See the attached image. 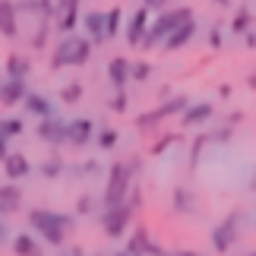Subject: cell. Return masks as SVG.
<instances>
[{
    "label": "cell",
    "mask_w": 256,
    "mask_h": 256,
    "mask_svg": "<svg viewBox=\"0 0 256 256\" xmlns=\"http://www.w3.org/2000/svg\"><path fill=\"white\" fill-rule=\"evenodd\" d=\"M171 142H177V136H174V133H171V136H164V140H162V142H155V146H152V152H155V155H162V152H164V149H168V146H171Z\"/></svg>",
    "instance_id": "36"
},
{
    "label": "cell",
    "mask_w": 256,
    "mask_h": 256,
    "mask_svg": "<svg viewBox=\"0 0 256 256\" xmlns=\"http://www.w3.org/2000/svg\"><path fill=\"white\" fill-rule=\"evenodd\" d=\"M196 32H200V28H196V19H190V22H184V26L177 28V32H174L162 48H164V51H180V48H186V44L193 42V35H196Z\"/></svg>",
    "instance_id": "21"
},
{
    "label": "cell",
    "mask_w": 256,
    "mask_h": 256,
    "mask_svg": "<svg viewBox=\"0 0 256 256\" xmlns=\"http://www.w3.org/2000/svg\"><path fill=\"white\" fill-rule=\"evenodd\" d=\"M82 28H86V38L92 44H104L108 38H104V13L102 10H92V13H86L82 16Z\"/></svg>",
    "instance_id": "17"
},
{
    "label": "cell",
    "mask_w": 256,
    "mask_h": 256,
    "mask_svg": "<svg viewBox=\"0 0 256 256\" xmlns=\"http://www.w3.org/2000/svg\"><path fill=\"white\" fill-rule=\"evenodd\" d=\"M174 206H177V212H193V196L184 190V186H177V193H174Z\"/></svg>",
    "instance_id": "31"
},
{
    "label": "cell",
    "mask_w": 256,
    "mask_h": 256,
    "mask_svg": "<svg viewBox=\"0 0 256 256\" xmlns=\"http://www.w3.org/2000/svg\"><path fill=\"white\" fill-rule=\"evenodd\" d=\"M4 234H6V228H4V218H0V240H4Z\"/></svg>",
    "instance_id": "42"
},
{
    "label": "cell",
    "mask_w": 256,
    "mask_h": 256,
    "mask_svg": "<svg viewBox=\"0 0 256 256\" xmlns=\"http://www.w3.org/2000/svg\"><path fill=\"white\" fill-rule=\"evenodd\" d=\"M164 4H168V0H142V6L149 10V13H155V10H158V13H164Z\"/></svg>",
    "instance_id": "37"
},
{
    "label": "cell",
    "mask_w": 256,
    "mask_h": 256,
    "mask_svg": "<svg viewBox=\"0 0 256 256\" xmlns=\"http://www.w3.org/2000/svg\"><path fill=\"white\" fill-rule=\"evenodd\" d=\"M212 117H215L212 102H196V104H190V108L180 114V124H184V126H200V124H206V120H212Z\"/></svg>",
    "instance_id": "19"
},
{
    "label": "cell",
    "mask_w": 256,
    "mask_h": 256,
    "mask_svg": "<svg viewBox=\"0 0 256 256\" xmlns=\"http://www.w3.org/2000/svg\"><path fill=\"white\" fill-rule=\"evenodd\" d=\"M54 19H57V32H60V38H64V35H73V28L82 19V13L76 10V13H64V16H54Z\"/></svg>",
    "instance_id": "27"
},
{
    "label": "cell",
    "mask_w": 256,
    "mask_h": 256,
    "mask_svg": "<svg viewBox=\"0 0 256 256\" xmlns=\"http://www.w3.org/2000/svg\"><path fill=\"white\" fill-rule=\"evenodd\" d=\"M120 26H124V10L111 6V13H104V38H108V42L120 35Z\"/></svg>",
    "instance_id": "23"
},
{
    "label": "cell",
    "mask_w": 256,
    "mask_h": 256,
    "mask_svg": "<svg viewBox=\"0 0 256 256\" xmlns=\"http://www.w3.org/2000/svg\"><path fill=\"white\" fill-rule=\"evenodd\" d=\"M82 0H54V16H64V13H76Z\"/></svg>",
    "instance_id": "32"
},
{
    "label": "cell",
    "mask_w": 256,
    "mask_h": 256,
    "mask_svg": "<svg viewBox=\"0 0 256 256\" xmlns=\"http://www.w3.org/2000/svg\"><path fill=\"white\" fill-rule=\"evenodd\" d=\"M190 104H193V102H190L186 95H174V98H168L164 104H158L155 111H149V114H140V117H136V126H140V130H149V126L162 124V120H168V117H174V114H184Z\"/></svg>",
    "instance_id": "5"
},
{
    "label": "cell",
    "mask_w": 256,
    "mask_h": 256,
    "mask_svg": "<svg viewBox=\"0 0 256 256\" xmlns=\"http://www.w3.org/2000/svg\"><path fill=\"white\" fill-rule=\"evenodd\" d=\"M0 35L4 38H19V6L16 0H0Z\"/></svg>",
    "instance_id": "11"
},
{
    "label": "cell",
    "mask_w": 256,
    "mask_h": 256,
    "mask_svg": "<svg viewBox=\"0 0 256 256\" xmlns=\"http://www.w3.org/2000/svg\"><path fill=\"white\" fill-rule=\"evenodd\" d=\"M28 73H32V64L26 60L22 54H10L6 57V80H28Z\"/></svg>",
    "instance_id": "22"
},
{
    "label": "cell",
    "mask_w": 256,
    "mask_h": 256,
    "mask_svg": "<svg viewBox=\"0 0 256 256\" xmlns=\"http://www.w3.org/2000/svg\"><path fill=\"white\" fill-rule=\"evenodd\" d=\"M130 60L126 57H111L108 60V80H111V88L114 92H126V86H130Z\"/></svg>",
    "instance_id": "12"
},
{
    "label": "cell",
    "mask_w": 256,
    "mask_h": 256,
    "mask_svg": "<svg viewBox=\"0 0 256 256\" xmlns=\"http://www.w3.org/2000/svg\"><path fill=\"white\" fill-rule=\"evenodd\" d=\"M136 171H140V162H136V158L111 164V174H108V184H104V196H102L104 209L126 202V193H130V186H133V174Z\"/></svg>",
    "instance_id": "3"
},
{
    "label": "cell",
    "mask_w": 256,
    "mask_h": 256,
    "mask_svg": "<svg viewBox=\"0 0 256 256\" xmlns=\"http://www.w3.org/2000/svg\"><path fill=\"white\" fill-rule=\"evenodd\" d=\"M26 98H28V86L22 80H6L0 86V104L13 108V104H22Z\"/></svg>",
    "instance_id": "18"
},
{
    "label": "cell",
    "mask_w": 256,
    "mask_h": 256,
    "mask_svg": "<svg viewBox=\"0 0 256 256\" xmlns=\"http://www.w3.org/2000/svg\"><path fill=\"white\" fill-rule=\"evenodd\" d=\"M4 174H6V180H10V184L26 180V177L32 174V162H28L22 152H10V158L4 162Z\"/></svg>",
    "instance_id": "15"
},
{
    "label": "cell",
    "mask_w": 256,
    "mask_h": 256,
    "mask_svg": "<svg viewBox=\"0 0 256 256\" xmlns=\"http://www.w3.org/2000/svg\"><path fill=\"white\" fill-rule=\"evenodd\" d=\"M133 209L136 206L126 200L120 206H111V209H104L102 212V228L108 238H124V231L130 228V218H133Z\"/></svg>",
    "instance_id": "6"
},
{
    "label": "cell",
    "mask_w": 256,
    "mask_h": 256,
    "mask_svg": "<svg viewBox=\"0 0 256 256\" xmlns=\"http://www.w3.org/2000/svg\"><path fill=\"white\" fill-rule=\"evenodd\" d=\"M10 158V140H6V136H0V164H4Z\"/></svg>",
    "instance_id": "38"
},
{
    "label": "cell",
    "mask_w": 256,
    "mask_h": 256,
    "mask_svg": "<svg viewBox=\"0 0 256 256\" xmlns=\"http://www.w3.org/2000/svg\"><path fill=\"white\" fill-rule=\"evenodd\" d=\"M26 111L32 114V117H38V120H48V117H57V108H54V102H48L44 95H38V92H28V98H26Z\"/></svg>",
    "instance_id": "20"
},
{
    "label": "cell",
    "mask_w": 256,
    "mask_h": 256,
    "mask_svg": "<svg viewBox=\"0 0 256 256\" xmlns=\"http://www.w3.org/2000/svg\"><path fill=\"white\" fill-rule=\"evenodd\" d=\"M250 256H256V253H250Z\"/></svg>",
    "instance_id": "48"
},
{
    "label": "cell",
    "mask_w": 256,
    "mask_h": 256,
    "mask_svg": "<svg viewBox=\"0 0 256 256\" xmlns=\"http://www.w3.org/2000/svg\"><path fill=\"white\" fill-rule=\"evenodd\" d=\"M95 142H98V149H104V152H111L117 142H120V133L114 130V126H104V130H98L95 136Z\"/></svg>",
    "instance_id": "26"
},
{
    "label": "cell",
    "mask_w": 256,
    "mask_h": 256,
    "mask_svg": "<svg viewBox=\"0 0 256 256\" xmlns=\"http://www.w3.org/2000/svg\"><path fill=\"white\" fill-rule=\"evenodd\" d=\"M149 10L146 6H140L136 13L130 16V22H126V32H124V38H126V44L130 48H140L142 44V38H146V32H149Z\"/></svg>",
    "instance_id": "10"
},
{
    "label": "cell",
    "mask_w": 256,
    "mask_h": 256,
    "mask_svg": "<svg viewBox=\"0 0 256 256\" xmlns=\"http://www.w3.org/2000/svg\"><path fill=\"white\" fill-rule=\"evenodd\" d=\"M26 133V124L19 120V117H0V136H6V140H16V136Z\"/></svg>",
    "instance_id": "25"
},
{
    "label": "cell",
    "mask_w": 256,
    "mask_h": 256,
    "mask_svg": "<svg viewBox=\"0 0 256 256\" xmlns=\"http://www.w3.org/2000/svg\"><path fill=\"white\" fill-rule=\"evenodd\" d=\"M57 256H66V253H57Z\"/></svg>",
    "instance_id": "46"
},
{
    "label": "cell",
    "mask_w": 256,
    "mask_h": 256,
    "mask_svg": "<svg viewBox=\"0 0 256 256\" xmlns=\"http://www.w3.org/2000/svg\"><path fill=\"white\" fill-rule=\"evenodd\" d=\"M126 253H130V256H168L162 247L152 244V238H149L146 228H136V234L130 238V244H126Z\"/></svg>",
    "instance_id": "13"
},
{
    "label": "cell",
    "mask_w": 256,
    "mask_h": 256,
    "mask_svg": "<svg viewBox=\"0 0 256 256\" xmlns=\"http://www.w3.org/2000/svg\"><path fill=\"white\" fill-rule=\"evenodd\" d=\"M190 19H193V10H190V6L164 10V13L149 26V32H146V38H142L140 48H146V51H149V48H155V44H164V42H168V38L177 32V28H180L184 22H190Z\"/></svg>",
    "instance_id": "4"
},
{
    "label": "cell",
    "mask_w": 256,
    "mask_h": 256,
    "mask_svg": "<svg viewBox=\"0 0 256 256\" xmlns=\"http://www.w3.org/2000/svg\"><path fill=\"white\" fill-rule=\"evenodd\" d=\"M44 44H48V28H38V35H32V48H35V51H42Z\"/></svg>",
    "instance_id": "35"
},
{
    "label": "cell",
    "mask_w": 256,
    "mask_h": 256,
    "mask_svg": "<svg viewBox=\"0 0 256 256\" xmlns=\"http://www.w3.org/2000/svg\"><path fill=\"white\" fill-rule=\"evenodd\" d=\"M250 26H253V13H250V10H238V16H234V22H231L234 35H247Z\"/></svg>",
    "instance_id": "28"
},
{
    "label": "cell",
    "mask_w": 256,
    "mask_h": 256,
    "mask_svg": "<svg viewBox=\"0 0 256 256\" xmlns=\"http://www.w3.org/2000/svg\"><path fill=\"white\" fill-rule=\"evenodd\" d=\"M250 88L256 92V70H253V76H250Z\"/></svg>",
    "instance_id": "41"
},
{
    "label": "cell",
    "mask_w": 256,
    "mask_h": 256,
    "mask_svg": "<svg viewBox=\"0 0 256 256\" xmlns=\"http://www.w3.org/2000/svg\"><path fill=\"white\" fill-rule=\"evenodd\" d=\"M86 95V86L82 82H66L60 86V104H80Z\"/></svg>",
    "instance_id": "24"
},
{
    "label": "cell",
    "mask_w": 256,
    "mask_h": 256,
    "mask_svg": "<svg viewBox=\"0 0 256 256\" xmlns=\"http://www.w3.org/2000/svg\"><path fill=\"white\" fill-rule=\"evenodd\" d=\"M152 76V64H146V60H136L130 66V82H146Z\"/></svg>",
    "instance_id": "29"
},
{
    "label": "cell",
    "mask_w": 256,
    "mask_h": 256,
    "mask_svg": "<svg viewBox=\"0 0 256 256\" xmlns=\"http://www.w3.org/2000/svg\"><path fill=\"white\" fill-rule=\"evenodd\" d=\"M22 190H19L16 184H4L0 186V218H6V215H16L22 209Z\"/></svg>",
    "instance_id": "14"
},
{
    "label": "cell",
    "mask_w": 256,
    "mask_h": 256,
    "mask_svg": "<svg viewBox=\"0 0 256 256\" xmlns=\"http://www.w3.org/2000/svg\"><path fill=\"white\" fill-rule=\"evenodd\" d=\"M28 228L35 231V238L48 244V247H64L70 240L76 228V218L66 212H51V209H32L28 212Z\"/></svg>",
    "instance_id": "1"
},
{
    "label": "cell",
    "mask_w": 256,
    "mask_h": 256,
    "mask_svg": "<svg viewBox=\"0 0 256 256\" xmlns=\"http://www.w3.org/2000/svg\"><path fill=\"white\" fill-rule=\"evenodd\" d=\"M0 86H4V80H0Z\"/></svg>",
    "instance_id": "47"
},
{
    "label": "cell",
    "mask_w": 256,
    "mask_h": 256,
    "mask_svg": "<svg viewBox=\"0 0 256 256\" xmlns=\"http://www.w3.org/2000/svg\"><path fill=\"white\" fill-rule=\"evenodd\" d=\"M253 186H256V174H253Z\"/></svg>",
    "instance_id": "45"
},
{
    "label": "cell",
    "mask_w": 256,
    "mask_h": 256,
    "mask_svg": "<svg viewBox=\"0 0 256 256\" xmlns=\"http://www.w3.org/2000/svg\"><path fill=\"white\" fill-rule=\"evenodd\" d=\"M38 140L48 146H66V120L60 114L48 117V120H38Z\"/></svg>",
    "instance_id": "9"
},
{
    "label": "cell",
    "mask_w": 256,
    "mask_h": 256,
    "mask_svg": "<svg viewBox=\"0 0 256 256\" xmlns=\"http://www.w3.org/2000/svg\"><path fill=\"white\" fill-rule=\"evenodd\" d=\"M95 44L86 35H64L51 51V70H64V66H86L92 60Z\"/></svg>",
    "instance_id": "2"
},
{
    "label": "cell",
    "mask_w": 256,
    "mask_h": 256,
    "mask_svg": "<svg viewBox=\"0 0 256 256\" xmlns=\"http://www.w3.org/2000/svg\"><path fill=\"white\" fill-rule=\"evenodd\" d=\"M95 120H88V117H73V120H66V146H73V149H86L88 142H95Z\"/></svg>",
    "instance_id": "7"
},
{
    "label": "cell",
    "mask_w": 256,
    "mask_h": 256,
    "mask_svg": "<svg viewBox=\"0 0 256 256\" xmlns=\"http://www.w3.org/2000/svg\"><path fill=\"white\" fill-rule=\"evenodd\" d=\"M238 224H240V215L231 212L222 224L212 228V247H215V253H228L234 247V240H238Z\"/></svg>",
    "instance_id": "8"
},
{
    "label": "cell",
    "mask_w": 256,
    "mask_h": 256,
    "mask_svg": "<svg viewBox=\"0 0 256 256\" xmlns=\"http://www.w3.org/2000/svg\"><path fill=\"white\" fill-rule=\"evenodd\" d=\"M13 256H44V244L28 231L13 234Z\"/></svg>",
    "instance_id": "16"
},
{
    "label": "cell",
    "mask_w": 256,
    "mask_h": 256,
    "mask_svg": "<svg viewBox=\"0 0 256 256\" xmlns=\"http://www.w3.org/2000/svg\"><path fill=\"white\" fill-rule=\"evenodd\" d=\"M117 256H130V253H126V250H124V253H117Z\"/></svg>",
    "instance_id": "44"
},
{
    "label": "cell",
    "mask_w": 256,
    "mask_h": 256,
    "mask_svg": "<svg viewBox=\"0 0 256 256\" xmlns=\"http://www.w3.org/2000/svg\"><path fill=\"white\" fill-rule=\"evenodd\" d=\"M174 256H200V253H186V250H184V253H174Z\"/></svg>",
    "instance_id": "43"
},
{
    "label": "cell",
    "mask_w": 256,
    "mask_h": 256,
    "mask_svg": "<svg viewBox=\"0 0 256 256\" xmlns=\"http://www.w3.org/2000/svg\"><path fill=\"white\" fill-rule=\"evenodd\" d=\"M244 42H247V48H256V32H253V28H250L247 35H244Z\"/></svg>",
    "instance_id": "40"
},
{
    "label": "cell",
    "mask_w": 256,
    "mask_h": 256,
    "mask_svg": "<svg viewBox=\"0 0 256 256\" xmlns=\"http://www.w3.org/2000/svg\"><path fill=\"white\" fill-rule=\"evenodd\" d=\"M126 104H130V102H126V92H117V95L111 98V111H114V114H124Z\"/></svg>",
    "instance_id": "33"
},
{
    "label": "cell",
    "mask_w": 256,
    "mask_h": 256,
    "mask_svg": "<svg viewBox=\"0 0 256 256\" xmlns=\"http://www.w3.org/2000/svg\"><path fill=\"white\" fill-rule=\"evenodd\" d=\"M92 206H95L92 196H80V202H76V212H80V215H88V212H92Z\"/></svg>",
    "instance_id": "34"
},
{
    "label": "cell",
    "mask_w": 256,
    "mask_h": 256,
    "mask_svg": "<svg viewBox=\"0 0 256 256\" xmlns=\"http://www.w3.org/2000/svg\"><path fill=\"white\" fill-rule=\"evenodd\" d=\"M64 171H66V164L57 158V155H54V158H48V162L42 164V174H44V177H51V180H54V177H60Z\"/></svg>",
    "instance_id": "30"
},
{
    "label": "cell",
    "mask_w": 256,
    "mask_h": 256,
    "mask_svg": "<svg viewBox=\"0 0 256 256\" xmlns=\"http://www.w3.org/2000/svg\"><path fill=\"white\" fill-rule=\"evenodd\" d=\"M209 44H212V48H222V32H218V28H212V35H209Z\"/></svg>",
    "instance_id": "39"
}]
</instances>
